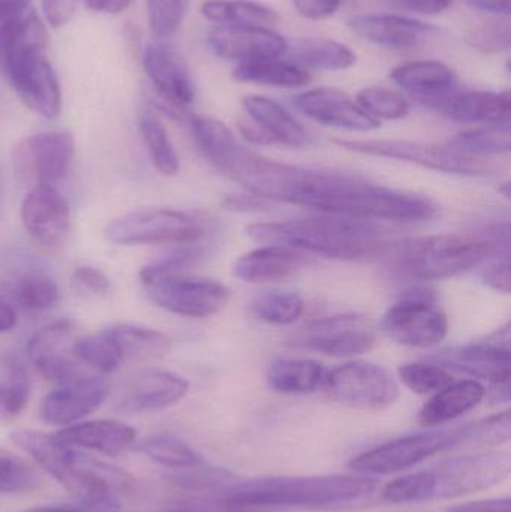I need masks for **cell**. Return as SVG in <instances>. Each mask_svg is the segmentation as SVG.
<instances>
[{"mask_svg":"<svg viewBox=\"0 0 511 512\" xmlns=\"http://www.w3.org/2000/svg\"><path fill=\"white\" fill-rule=\"evenodd\" d=\"M189 0H147V14L152 32L159 38L174 35L188 12Z\"/></svg>","mask_w":511,"mask_h":512,"instance_id":"cell-45","label":"cell"},{"mask_svg":"<svg viewBox=\"0 0 511 512\" xmlns=\"http://www.w3.org/2000/svg\"><path fill=\"white\" fill-rule=\"evenodd\" d=\"M54 436L71 448L116 456L134 445L137 432L122 421L93 420L63 427Z\"/></svg>","mask_w":511,"mask_h":512,"instance_id":"cell-26","label":"cell"},{"mask_svg":"<svg viewBox=\"0 0 511 512\" xmlns=\"http://www.w3.org/2000/svg\"><path fill=\"white\" fill-rule=\"evenodd\" d=\"M290 346L329 357L348 358L371 351L377 343V328L366 316L356 313L327 316L300 328Z\"/></svg>","mask_w":511,"mask_h":512,"instance_id":"cell-12","label":"cell"},{"mask_svg":"<svg viewBox=\"0 0 511 512\" xmlns=\"http://www.w3.org/2000/svg\"><path fill=\"white\" fill-rule=\"evenodd\" d=\"M450 120L471 125L510 126V92H453L423 101Z\"/></svg>","mask_w":511,"mask_h":512,"instance_id":"cell-22","label":"cell"},{"mask_svg":"<svg viewBox=\"0 0 511 512\" xmlns=\"http://www.w3.org/2000/svg\"><path fill=\"white\" fill-rule=\"evenodd\" d=\"M470 45L486 54L503 53L511 45V30L509 20L503 17L483 21L479 26L470 30L467 36Z\"/></svg>","mask_w":511,"mask_h":512,"instance_id":"cell-47","label":"cell"},{"mask_svg":"<svg viewBox=\"0 0 511 512\" xmlns=\"http://www.w3.org/2000/svg\"><path fill=\"white\" fill-rule=\"evenodd\" d=\"M464 2L476 11L488 12L497 17L510 15V0H464Z\"/></svg>","mask_w":511,"mask_h":512,"instance_id":"cell-57","label":"cell"},{"mask_svg":"<svg viewBox=\"0 0 511 512\" xmlns=\"http://www.w3.org/2000/svg\"><path fill=\"white\" fill-rule=\"evenodd\" d=\"M483 282L491 286L495 291L509 294L511 286L509 259L489 265L482 274Z\"/></svg>","mask_w":511,"mask_h":512,"instance_id":"cell-54","label":"cell"},{"mask_svg":"<svg viewBox=\"0 0 511 512\" xmlns=\"http://www.w3.org/2000/svg\"><path fill=\"white\" fill-rule=\"evenodd\" d=\"M234 182L267 200L365 221L422 222L437 207L419 195L374 185L347 174L309 170L273 161L236 144L221 167Z\"/></svg>","mask_w":511,"mask_h":512,"instance_id":"cell-1","label":"cell"},{"mask_svg":"<svg viewBox=\"0 0 511 512\" xmlns=\"http://www.w3.org/2000/svg\"><path fill=\"white\" fill-rule=\"evenodd\" d=\"M72 355L84 367L102 375L116 372L123 363L119 349L105 331L78 339L72 346Z\"/></svg>","mask_w":511,"mask_h":512,"instance_id":"cell-40","label":"cell"},{"mask_svg":"<svg viewBox=\"0 0 511 512\" xmlns=\"http://www.w3.org/2000/svg\"><path fill=\"white\" fill-rule=\"evenodd\" d=\"M323 364L306 358H279L267 369V384L276 393L309 394L323 385Z\"/></svg>","mask_w":511,"mask_h":512,"instance_id":"cell-32","label":"cell"},{"mask_svg":"<svg viewBox=\"0 0 511 512\" xmlns=\"http://www.w3.org/2000/svg\"><path fill=\"white\" fill-rule=\"evenodd\" d=\"M74 138L66 131L30 135L14 149L17 173L35 182V188H56L71 167Z\"/></svg>","mask_w":511,"mask_h":512,"instance_id":"cell-14","label":"cell"},{"mask_svg":"<svg viewBox=\"0 0 511 512\" xmlns=\"http://www.w3.org/2000/svg\"><path fill=\"white\" fill-rule=\"evenodd\" d=\"M143 68L156 92L173 108H185L194 102L195 87L188 69L176 51L168 45H147Z\"/></svg>","mask_w":511,"mask_h":512,"instance_id":"cell-23","label":"cell"},{"mask_svg":"<svg viewBox=\"0 0 511 512\" xmlns=\"http://www.w3.org/2000/svg\"><path fill=\"white\" fill-rule=\"evenodd\" d=\"M510 435V411H504L494 415V417L470 424V442H468V445L503 444V442L509 441Z\"/></svg>","mask_w":511,"mask_h":512,"instance_id":"cell-49","label":"cell"},{"mask_svg":"<svg viewBox=\"0 0 511 512\" xmlns=\"http://www.w3.org/2000/svg\"><path fill=\"white\" fill-rule=\"evenodd\" d=\"M30 0H0V20L30 8Z\"/></svg>","mask_w":511,"mask_h":512,"instance_id":"cell-59","label":"cell"},{"mask_svg":"<svg viewBox=\"0 0 511 512\" xmlns=\"http://www.w3.org/2000/svg\"><path fill=\"white\" fill-rule=\"evenodd\" d=\"M392 80L419 101L438 98L456 89V75L437 60H416L396 66Z\"/></svg>","mask_w":511,"mask_h":512,"instance_id":"cell-28","label":"cell"},{"mask_svg":"<svg viewBox=\"0 0 511 512\" xmlns=\"http://www.w3.org/2000/svg\"><path fill=\"white\" fill-rule=\"evenodd\" d=\"M30 396V376L26 364L14 352L0 357V414L15 417L26 408Z\"/></svg>","mask_w":511,"mask_h":512,"instance_id":"cell-37","label":"cell"},{"mask_svg":"<svg viewBox=\"0 0 511 512\" xmlns=\"http://www.w3.org/2000/svg\"><path fill=\"white\" fill-rule=\"evenodd\" d=\"M47 48V29L33 9L0 20V71L29 110L54 119L62 110V90Z\"/></svg>","mask_w":511,"mask_h":512,"instance_id":"cell-2","label":"cell"},{"mask_svg":"<svg viewBox=\"0 0 511 512\" xmlns=\"http://www.w3.org/2000/svg\"><path fill=\"white\" fill-rule=\"evenodd\" d=\"M294 9L308 20H324L338 11L341 0H291Z\"/></svg>","mask_w":511,"mask_h":512,"instance_id":"cell-52","label":"cell"},{"mask_svg":"<svg viewBox=\"0 0 511 512\" xmlns=\"http://www.w3.org/2000/svg\"><path fill=\"white\" fill-rule=\"evenodd\" d=\"M510 472V454H470L392 481L384 487L383 498L392 504L461 498L503 483Z\"/></svg>","mask_w":511,"mask_h":512,"instance_id":"cell-7","label":"cell"},{"mask_svg":"<svg viewBox=\"0 0 511 512\" xmlns=\"http://www.w3.org/2000/svg\"><path fill=\"white\" fill-rule=\"evenodd\" d=\"M485 394L483 385L474 379L452 382L437 391L435 396L423 406L419 414V423L425 427L449 423L476 408Z\"/></svg>","mask_w":511,"mask_h":512,"instance_id":"cell-29","label":"cell"},{"mask_svg":"<svg viewBox=\"0 0 511 512\" xmlns=\"http://www.w3.org/2000/svg\"><path fill=\"white\" fill-rule=\"evenodd\" d=\"M138 451L149 457L152 462L168 468L189 469L203 465V459L194 448L173 436H150L140 442Z\"/></svg>","mask_w":511,"mask_h":512,"instance_id":"cell-39","label":"cell"},{"mask_svg":"<svg viewBox=\"0 0 511 512\" xmlns=\"http://www.w3.org/2000/svg\"><path fill=\"white\" fill-rule=\"evenodd\" d=\"M110 394L105 379L92 375L51 391L41 403L42 421L48 426L68 427L101 408Z\"/></svg>","mask_w":511,"mask_h":512,"instance_id":"cell-20","label":"cell"},{"mask_svg":"<svg viewBox=\"0 0 511 512\" xmlns=\"http://www.w3.org/2000/svg\"><path fill=\"white\" fill-rule=\"evenodd\" d=\"M450 147L471 156L501 155L511 149L510 126H483L459 132L449 141Z\"/></svg>","mask_w":511,"mask_h":512,"instance_id":"cell-38","label":"cell"},{"mask_svg":"<svg viewBox=\"0 0 511 512\" xmlns=\"http://www.w3.org/2000/svg\"><path fill=\"white\" fill-rule=\"evenodd\" d=\"M509 339V328L506 327L495 340L449 349L432 357V361L444 369H455L495 385L510 384Z\"/></svg>","mask_w":511,"mask_h":512,"instance_id":"cell-18","label":"cell"},{"mask_svg":"<svg viewBox=\"0 0 511 512\" xmlns=\"http://www.w3.org/2000/svg\"><path fill=\"white\" fill-rule=\"evenodd\" d=\"M72 331H74V324L71 319H57L36 331L27 343L26 351L30 360L60 351V348L68 342Z\"/></svg>","mask_w":511,"mask_h":512,"instance_id":"cell-48","label":"cell"},{"mask_svg":"<svg viewBox=\"0 0 511 512\" xmlns=\"http://www.w3.org/2000/svg\"><path fill=\"white\" fill-rule=\"evenodd\" d=\"M377 487L372 478L348 475L258 478L231 487L224 499L236 507L341 510L371 498Z\"/></svg>","mask_w":511,"mask_h":512,"instance_id":"cell-4","label":"cell"},{"mask_svg":"<svg viewBox=\"0 0 511 512\" xmlns=\"http://www.w3.org/2000/svg\"><path fill=\"white\" fill-rule=\"evenodd\" d=\"M38 486L35 472L14 454L0 450V492L8 495L29 493Z\"/></svg>","mask_w":511,"mask_h":512,"instance_id":"cell-46","label":"cell"},{"mask_svg":"<svg viewBox=\"0 0 511 512\" xmlns=\"http://www.w3.org/2000/svg\"><path fill=\"white\" fill-rule=\"evenodd\" d=\"M23 512H75L71 510H63V508H32V510H27Z\"/></svg>","mask_w":511,"mask_h":512,"instance_id":"cell-60","label":"cell"},{"mask_svg":"<svg viewBox=\"0 0 511 512\" xmlns=\"http://www.w3.org/2000/svg\"><path fill=\"white\" fill-rule=\"evenodd\" d=\"M147 297L174 315L207 318L227 306L230 289L218 280L183 273H140Z\"/></svg>","mask_w":511,"mask_h":512,"instance_id":"cell-8","label":"cell"},{"mask_svg":"<svg viewBox=\"0 0 511 512\" xmlns=\"http://www.w3.org/2000/svg\"><path fill=\"white\" fill-rule=\"evenodd\" d=\"M321 387L336 402L354 408H389L399 397V387L392 375L366 361H351L326 372Z\"/></svg>","mask_w":511,"mask_h":512,"instance_id":"cell-13","label":"cell"},{"mask_svg":"<svg viewBox=\"0 0 511 512\" xmlns=\"http://www.w3.org/2000/svg\"><path fill=\"white\" fill-rule=\"evenodd\" d=\"M80 0H41L42 14L53 29L66 26L74 17Z\"/></svg>","mask_w":511,"mask_h":512,"instance_id":"cell-51","label":"cell"},{"mask_svg":"<svg viewBox=\"0 0 511 512\" xmlns=\"http://www.w3.org/2000/svg\"><path fill=\"white\" fill-rule=\"evenodd\" d=\"M137 122L141 138L156 170L164 176H176L180 170L179 155L164 123L150 108H141L138 111Z\"/></svg>","mask_w":511,"mask_h":512,"instance_id":"cell-36","label":"cell"},{"mask_svg":"<svg viewBox=\"0 0 511 512\" xmlns=\"http://www.w3.org/2000/svg\"><path fill=\"white\" fill-rule=\"evenodd\" d=\"M189 382L176 373L162 369H141L120 385L114 409L126 414L170 408L188 393Z\"/></svg>","mask_w":511,"mask_h":512,"instance_id":"cell-16","label":"cell"},{"mask_svg":"<svg viewBox=\"0 0 511 512\" xmlns=\"http://www.w3.org/2000/svg\"><path fill=\"white\" fill-rule=\"evenodd\" d=\"M290 63L303 69L344 71L356 63L357 56L341 42L327 38L296 39L287 48Z\"/></svg>","mask_w":511,"mask_h":512,"instance_id":"cell-31","label":"cell"},{"mask_svg":"<svg viewBox=\"0 0 511 512\" xmlns=\"http://www.w3.org/2000/svg\"><path fill=\"white\" fill-rule=\"evenodd\" d=\"M32 363L42 378L47 379L48 382L57 385V387H63V385L72 384V382L93 375L74 355L69 357V355L60 351L41 355V357L32 360Z\"/></svg>","mask_w":511,"mask_h":512,"instance_id":"cell-43","label":"cell"},{"mask_svg":"<svg viewBox=\"0 0 511 512\" xmlns=\"http://www.w3.org/2000/svg\"><path fill=\"white\" fill-rule=\"evenodd\" d=\"M348 26L365 41L396 50L416 47L440 33L432 24L401 15H357Z\"/></svg>","mask_w":511,"mask_h":512,"instance_id":"cell-24","label":"cell"},{"mask_svg":"<svg viewBox=\"0 0 511 512\" xmlns=\"http://www.w3.org/2000/svg\"><path fill=\"white\" fill-rule=\"evenodd\" d=\"M12 442L29 454L47 474L62 484L78 499L86 512H120L119 501L113 492L117 472L87 459L57 441L56 436L36 430L20 429L11 433Z\"/></svg>","mask_w":511,"mask_h":512,"instance_id":"cell-6","label":"cell"},{"mask_svg":"<svg viewBox=\"0 0 511 512\" xmlns=\"http://www.w3.org/2000/svg\"><path fill=\"white\" fill-rule=\"evenodd\" d=\"M201 14L213 23L222 26H275L279 17L276 11L263 3L251 0H206L201 5Z\"/></svg>","mask_w":511,"mask_h":512,"instance_id":"cell-34","label":"cell"},{"mask_svg":"<svg viewBox=\"0 0 511 512\" xmlns=\"http://www.w3.org/2000/svg\"><path fill=\"white\" fill-rule=\"evenodd\" d=\"M246 233L260 245H278L338 259L380 255L386 231L372 221L326 215L285 222L252 224Z\"/></svg>","mask_w":511,"mask_h":512,"instance_id":"cell-3","label":"cell"},{"mask_svg":"<svg viewBox=\"0 0 511 512\" xmlns=\"http://www.w3.org/2000/svg\"><path fill=\"white\" fill-rule=\"evenodd\" d=\"M305 303L297 292L273 291L264 292L252 303V312L261 321L275 325H290L302 316Z\"/></svg>","mask_w":511,"mask_h":512,"instance_id":"cell-41","label":"cell"},{"mask_svg":"<svg viewBox=\"0 0 511 512\" xmlns=\"http://www.w3.org/2000/svg\"><path fill=\"white\" fill-rule=\"evenodd\" d=\"M21 221L30 239L47 252L62 249L71 233V209L56 188H33L21 203Z\"/></svg>","mask_w":511,"mask_h":512,"instance_id":"cell-17","label":"cell"},{"mask_svg":"<svg viewBox=\"0 0 511 512\" xmlns=\"http://www.w3.org/2000/svg\"><path fill=\"white\" fill-rule=\"evenodd\" d=\"M207 42L216 56L239 65L278 59L288 48L287 39L267 27H216L210 30Z\"/></svg>","mask_w":511,"mask_h":512,"instance_id":"cell-19","label":"cell"},{"mask_svg":"<svg viewBox=\"0 0 511 512\" xmlns=\"http://www.w3.org/2000/svg\"><path fill=\"white\" fill-rule=\"evenodd\" d=\"M450 512H510V499L470 502V504L458 505Z\"/></svg>","mask_w":511,"mask_h":512,"instance_id":"cell-55","label":"cell"},{"mask_svg":"<svg viewBox=\"0 0 511 512\" xmlns=\"http://www.w3.org/2000/svg\"><path fill=\"white\" fill-rule=\"evenodd\" d=\"M233 78L239 83L284 87V89H297L311 81V75L306 69L278 59L240 63L234 68Z\"/></svg>","mask_w":511,"mask_h":512,"instance_id":"cell-35","label":"cell"},{"mask_svg":"<svg viewBox=\"0 0 511 512\" xmlns=\"http://www.w3.org/2000/svg\"><path fill=\"white\" fill-rule=\"evenodd\" d=\"M395 8L422 15H437L447 11L453 0H389Z\"/></svg>","mask_w":511,"mask_h":512,"instance_id":"cell-53","label":"cell"},{"mask_svg":"<svg viewBox=\"0 0 511 512\" xmlns=\"http://www.w3.org/2000/svg\"><path fill=\"white\" fill-rule=\"evenodd\" d=\"M242 104L257 126L260 144H281L299 149L309 143L306 129L279 102L266 96L251 95L243 98Z\"/></svg>","mask_w":511,"mask_h":512,"instance_id":"cell-25","label":"cell"},{"mask_svg":"<svg viewBox=\"0 0 511 512\" xmlns=\"http://www.w3.org/2000/svg\"><path fill=\"white\" fill-rule=\"evenodd\" d=\"M83 2L90 11L116 15L128 9L134 0H83Z\"/></svg>","mask_w":511,"mask_h":512,"instance_id":"cell-56","label":"cell"},{"mask_svg":"<svg viewBox=\"0 0 511 512\" xmlns=\"http://www.w3.org/2000/svg\"><path fill=\"white\" fill-rule=\"evenodd\" d=\"M294 105L309 119L332 128L360 132L380 128V120L369 116L347 93L332 87L299 93L294 98Z\"/></svg>","mask_w":511,"mask_h":512,"instance_id":"cell-21","label":"cell"},{"mask_svg":"<svg viewBox=\"0 0 511 512\" xmlns=\"http://www.w3.org/2000/svg\"><path fill=\"white\" fill-rule=\"evenodd\" d=\"M333 143L350 152L398 159L443 173L486 176L494 170L485 159L458 152L449 144L440 146L408 140H335Z\"/></svg>","mask_w":511,"mask_h":512,"instance_id":"cell-11","label":"cell"},{"mask_svg":"<svg viewBox=\"0 0 511 512\" xmlns=\"http://www.w3.org/2000/svg\"><path fill=\"white\" fill-rule=\"evenodd\" d=\"M357 104L377 120L404 119L410 113V102L407 98L386 87H366L360 90Z\"/></svg>","mask_w":511,"mask_h":512,"instance_id":"cell-42","label":"cell"},{"mask_svg":"<svg viewBox=\"0 0 511 512\" xmlns=\"http://www.w3.org/2000/svg\"><path fill=\"white\" fill-rule=\"evenodd\" d=\"M306 264L303 252L278 245H263L240 256L234 264V276L243 282L264 283L287 279Z\"/></svg>","mask_w":511,"mask_h":512,"instance_id":"cell-27","label":"cell"},{"mask_svg":"<svg viewBox=\"0 0 511 512\" xmlns=\"http://www.w3.org/2000/svg\"><path fill=\"white\" fill-rule=\"evenodd\" d=\"M104 331L119 349L123 361L159 358L167 354L171 346L168 336L146 325L119 322Z\"/></svg>","mask_w":511,"mask_h":512,"instance_id":"cell-33","label":"cell"},{"mask_svg":"<svg viewBox=\"0 0 511 512\" xmlns=\"http://www.w3.org/2000/svg\"><path fill=\"white\" fill-rule=\"evenodd\" d=\"M470 441V424L452 430H432L405 436L365 451L350 462L353 471L366 475H390L413 468L434 454L464 447Z\"/></svg>","mask_w":511,"mask_h":512,"instance_id":"cell-9","label":"cell"},{"mask_svg":"<svg viewBox=\"0 0 511 512\" xmlns=\"http://www.w3.org/2000/svg\"><path fill=\"white\" fill-rule=\"evenodd\" d=\"M72 285L81 294L101 297L107 295L111 289L110 277L92 265H80L72 273Z\"/></svg>","mask_w":511,"mask_h":512,"instance_id":"cell-50","label":"cell"},{"mask_svg":"<svg viewBox=\"0 0 511 512\" xmlns=\"http://www.w3.org/2000/svg\"><path fill=\"white\" fill-rule=\"evenodd\" d=\"M8 303L27 315L47 312L59 301L56 280L38 268L20 271L5 283Z\"/></svg>","mask_w":511,"mask_h":512,"instance_id":"cell-30","label":"cell"},{"mask_svg":"<svg viewBox=\"0 0 511 512\" xmlns=\"http://www.w3.org/2000/svg\"><path fill=\"white\" fill-rule=\"evenodd\" d=\"M399 378L408 390L416 394L437 393L453 382L449 370L437 363L405 364L399 369Z\"/></svg>","mask_w":511,"mask_h":512,"instance_id":"cell-44","label":"cell"},{"mask_svg":"<svg viewBox=\"0 0 511 512\" xmlns=\"http://www.w3.org/2000/svg\"><path fill=\"white\" fill-rule=\"evenodd\" d=\"M204 234L197 218L171 209L135 210L107 227L108 239L120 246L194 245Z\"/></svg>","mask_w":511,"mask_h":512,"instance_id":"cell-10","label":"cell"},{"mask_svg":"<svg viewBox=\"0 0 511 512\" xmlns=\"http://www.w3.org/2000/svg\"><path fill=\"white\" fill-rule=\"evenodd\" d=\"M17 325V315L14 307L0 297V333L11 331Z\"/></svg>","mask_w":511,"mask_h":512,"instance_id":"cell-58","label":"cell"},{"mask_svg":"<svg viewBox=\"0 0 511 512\" xmlns=\"http://www.w3.org/2000/svg\"><path fill=\"white\" fill-rule=\"evenodd\" d=\"M383 330L399 345L431 348L447 336L449 321L429 295L413 294L390 307L384 315Z\"/></svg>","mask_w":511,"mask_h":512,"instance_id":"cell-15","label":"cell"},{"mask_svg":"<svg viewBox=\"0 0 511 512\" xmlns=\"http://www.w3.org/2000/svg\"><path fill=\"white\" fill-rule=\"evenodd\" d=\"M501 252V237L438 234L387 243L384 267L399 279L443 280L459 276Z\"/></svg>","mask_w":511,"mask_h":512,"instance_id":"cell-5","label":"cell"},{"mask_svg":"<svg viewBox=\"0 0 511 512\" xmlns=\"http://www.w3.org/2000/svg\"><path fill=\"white\" fill-rule=\"evenodd\" d=\"M0 417H2V414H0Z\"/></svg>","mask_w":511,"mask_h":512,"instance_id":"cell-61","label":"cell"}]
</instances>
